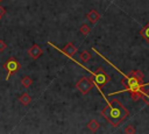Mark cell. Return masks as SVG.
I'll use <instances>...</instances> for the list:
<instances>
[{
  "label": "cell",
  "mask_w": 149,
  "mask_h": 134,
  "mask_svg": "<svg viewBox=\"0 0 149 134\" xmlns=\"http://www.w3.org/2000/svg\"><path fill=\"white\" fill-rule=\"evenodd\" d=\"M1 17H2V16H0V20H1Z\"/></svg>",
  "instance_id": "cell-20"
},
{
  "label": "cell",
  "mask_w": 149,
  "mask_h": 134,
  "mask_svg": "<svg viewBox=\"0 0 149 134\" xmlns=\"http://www.w3.org/2000/svg\"><path fill=\"white\" fill-rule=\"evenodd\" d=\"M90 58H91V52H90V51L84 50V51L80 54V59H81L83 62H87V61H90Z\"/></svg>",
  "instance_id": "cell-13"
},
{
  "label": "cell",
  "mask_w": 149,
  "mask_h": 134,
  "mask_svg": "<svg viewBox=\"0 0 149 134\" xmlns=\"http://www.w3.org/2000/svg\"><path fill=\"white\" fill-rule=\"evenodd\" d=\"M130 75H133V76H135V77H137V78H140V79H143V73H142L140 70H133V71L130 72Z\"/></svg>",
  "instance_id": "cell-16"
},
{
  "label": "cell",
  "mask_w": 149,
  "mask_h": 134,
  "mask_svg": "<svg viewBox=\"0 0 149 134\" xmlns=\"http://www.w3.org/2000/svg\"><path fill=\"white\" fill-rule=\"evenodd\" d=\"M140 35L149 43V23L148 24H146L141 30H140Z\"/></svg>",
  "instance_id": "cell-11"
},
{
  "label": "cell",
  "mask_w": 149,
  "mask_h": 134,
  "mask_svg": "<svg viewBox=\"0 0 149 134\" xmlns=\"http://www.w3.org/2000/svg\"><path fill=\"white\" fill-rule=\"evenodd\" d=\"M19 100H20L21 105H23V106H28V105L30 104V101H31V97H30L28 93L24 92V93H22V94L20 96Z\"/></svg>",
  "instance_id": "cell-9"
},
{
  "label": "cell",
  "mask_w": 149,
  "mask_h": 134,
  "mask_svg": "<svg viewBox=\"0 0 149 134\" xmlns=\"http://www.w3.org/2000/svg\"><path fill=\"white\" fill-rule=\"evenodd\" d=\"M92 79H93L94 84H97L98 87L100 89V87L105 86L111 80V77L106 73V71L101 66H99L94 72H92Z\"/></svg>",
  "instance_id": "cell-3"
},
{
  "label": "cell",
  "mask_w": 149,
  "mask_h": 134,
  "mask_svg": "<svg viewBox=\"0 0 149 134\" xmlns=\"http://www.w3.org/2000/svg\"><path fill=\"white\" fill-rule=\"evenodd\" d=\"M7 48V44H6V42L3 41V40H0V52H2L5 49Z\"/></svg>",
  "instance_id": "cell-18"
},
{
  "label": "cell",
  "mask_w": 149,
  "mask_h": 134,
  "mask_svg": "<svg viewBox=\"0 0 149 134\" xmlns=\"http://www.w3.org/2000/svg\"><path fill=\"white\" fill-rule=\"evenodd\" d=\"M1 1H2V0H0V2H1Z\"/></svg>",
  "instance_id": "cell-21"
},
{
  "label": "cell",
  "mask_w": 149,
  "mask_h": 134,
  "mask_svg": "<svg viewBox=\"0 0 149 134\" xmlns=\"http://www.w3.org/2000/svg\"><path fill=\"white\" fill-rule=\"evenodd\" d=\"M2 68H3V69L7 71V75H6V80H8L12 73H14V72H16V71H19V70H20L21 64H20V63L16 61V58H14V57H9V58H8V59H7V61L3 63Z\"/></svg>",
  "instance_id": "cell-5"
},
{
  "label": "cell",
  "mask_w": 149,
  "mask_h": 134,
  "mask_svg": "<svg viewBox=\"0 0 149 134\" xmlns=\"http://www.w3.org/2000/svg\"><path fill=\"white\" fill-rule=\"evenodd\" d=\"M121 84L125 87V91H128L132 96V99L134 101H137L141 99V96L143 91L146 90V85L143 84V79H140L133 75H128L121 80Z\"/></svg>",
  "instance_id": "cell-2"
},
{
  "label": "cell",
  "mask_w": 149,
  "mask_h": 134,
  "mask_svg": "<svg viewBox=\"0 0 149 134\" xmlns=\"http://www.w3.org/2000/svg\"><path fill=\"white\" fill-rule=\"evenodd\" d=\"M62 52H63V54H65L66 56H70V57H71V56H73V55L77 52V48H76L72 43H68V44L63 48Z\"/></svg>",
  "instance_id": "cell-7"
},
{
  "label": "cell",
  "mask_w": 149,
  "mask_h": 134,
  "mask_svg": "<svg viewBox=\"0 0 149 134\" xmlns=\"http://www.w3.org/2000/svg\"><path fill=\"white\" fill-rule=\"evenodd\" d=\"M86 17H87V20H88L90 22L95 23V22L100 19V14H99L95 9H92V10H90V12L86 14Z\"/></svg>",
  "instance_id": "cell-8"
},
{
  "label": "cell",
  "mask_w": 149,
  "mask_h": 134,
  "mask_svg": "<svg viewBox=\"0 0 149 134\" xmlns=\"http://www.w3.org/2000/svg\"><path fill=\"white\" fill-rule=\"evenodd\" d=\"M42 52H43L42 49H41L37 44H33V45L28 49V55H29L33 59H37V58L42 55Z\"/></svg>",
  "instance_id": "cell-6"
},
{
  "label": "cell",
  "mask_w": 149,
  "mask_h": 134,
  "mask_svg": "<svg viewBox=\"0 0 149 134\" xmlns=\"http://www.w3.org/2000/svg\"><path fill=\"white\" fill-rule=\"evenodd\" d=\"M33 83V79L29 77V76H23L22 79H21V84L24 86V87H29Z\"/></svg>",
  "instance_id": "cell-12"
},
{
  "label": "cell",
  "mask_w": 149,
  "mask_h": 134,
  "mask_svg": "<svg viewBox=\"0 0 149 134\" xmlns=\"http://www.w3.org/2000/svg\"><path fill=\"white\" fill-rule=\"evenodd\" d=\"M141 98L144 101V104L149 105V90H144L143 93H142V96H141Z\"/></svg>",
  "instance_id": "cell-14"
},
{
  "label": "cell",
  "mask_w": 149,
  "mask_h": 134,
  "mask_svg": "<svg viewBox=\"0 0 149 134\" xmlns=\"http://www.w3.org/2000/svg\"><path fill=\"white\" fill-rule=\"evenodd\" d=\"M125 133H126V134H133V133H135L134 126H133V125H128V126L125 128Z\"/></svg>",
  "instance_id": "cell-17"
},
{
  "label": "cell",
  "mask_w": 149,
  "mask_h": 134,
  "mask_svg": "<svg viewBox=\"0 0 149 134\" xmlns=\"http://www.w3.org/2000/svg\"><path fill=\"white\" fill-rule=\"evenodd\" d=\"M5 13H6V12H5V9L0 6V16H3V15H5Z\"/></svg>",
  "instance_id": "cell-19"
},
{
  "label": "cell",
  "mask_w": 149,
  "mask_h": 134,
  "mask_svg": "<svg viewBox=\"0 0 149 134\" xmlns=\"http://www.w3.org/2000/svg\"><path fill=\"white\" fill-rule=\"evenodd\" d=\"M79 31H80L83 35H87V34L91 31V29H90V27H88L87 24H81V27H80Z\"/></svg>",
  "instance_id": "cell-15"
},
{
  "label": "cell",
  "mask_w": 149,
  "mask_h": 134,
  "mask_svg": "<svg viewBox=\"0 0 149 134\" xmlns=\"http://www.w3.org/2000/svg\"><path fill=\"white\" fill-rule=\"evenodd\" d=\"M93 85H94V82H93L92 77L88 78V77L83 76V77L76 83V89H77L80 93L86 94V93L90 92V90L93 87Z\"/></svg>",
  "instance_id": "cell-4"
},
{
  "label": "cell",
  "mask_w": 149,
  "mask_h": 134,
  "mask_svg": "<svg viewBox=\"0 0 149 134\" xmlns=\"http://www.w3.org/2000/svg\"><path fill=\"white\" fill-rule=\"evenodd\" d=\"M101 115L113 127H118L129 115V111L122 105V103L119 99L114 98L108 103V105L106 107L102 108Z\"/></svg>",
  "instance_id": "cell-1"
},
{
  "label": "cell",
  "mask_w": 149,
  "mask_h": 134,
  "mask_svg": "<svg viewBox=\"0 0 149 134\" xmlns=\"http://www.w3.org/2000/svg\"><path fill=\"white\" fill-rule=\"evenodd\" d=\"M86 126H87V129H88L90 132H93V133H94V132H97V131L99 129V126H100V125H99V122H98L97 120L93 119V120H90Z\"/></svg>",
  "instance_id": "cell-10"
}]
</instances>
